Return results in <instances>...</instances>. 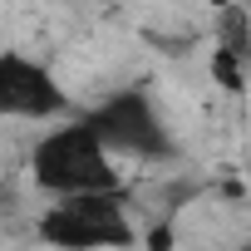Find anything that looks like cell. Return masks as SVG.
<instances>
[{"label": "cell", "mask_w": 251, "mask_h": 251, "mask_svg": "<svg viewBox=\"0 0 251 251\" xmlns=\"http://www.w3.org/2000/svg\"><path fill=\"white\" fill-rule=\"evenodd\" d=\"M35 231L54 251H128L138 241V226L128 217V192L59 197L40 212Z\"/></svg>", "instance_id": "2"}, {"label": "cell", "mask_w": 251, "mask_h": 251, "mask_svg": "<svg viewBox=\"0 0 251 251\" xmlns=\"http://www.w3.org/2000/svg\"><path fill=\"white\" fill-rule=\"evenodd\" d=\"M30 182L59 202V197H84V192H123V173L113 153L99 143V133L79 118H64L45 128L30 148Z\"/></svg>", "instance_id": "1"}, {"label": "cell", "mask_w": 251, "mask_h": 251, "mask_svg": "<svg viewBox=\"0 0 251 251\" xmlns=\"http://www.w3.org/2000/svg\"><path fill=\"white\" fill-rule=\"evenodd\" d=\"M84 123L99 133V143L113 153V163H163V158L177 153V138L168 128L163 108L153 103L148 89H133V84L103 94L84 113Z\"/></svg>", "instance_id": "3"}, {"label": "cell", "mask_w": 251, "mask_h": 251, "mask_svg": "<svg viewBox=\"0 0 251 251\" xmlns=\"http://www.w3.org/2000/svg\"><path fill=\"white\" fill-rule=\"evenodd\" d=\"M246 64H251V40H246Z\"/></svg>", "instance_id": "9"}, {"label": "cell", "mask_w": 251, "mask_h": 251, "mask_svg": "<svg viewBox=\"0 0 251 251\" xmlns=\"http://www.w3.org/2000/svg\"><path fill=\"white\" fill-rule=\"evenodd\" d=\"M74 108V94L59 84V74L25 54V50H0V118H25V123H64Z\"/></svg>", "instance_id": "4"}, {"label": "cell", "mask_w": 251, "mask_h": 251, "mask_svg": "<svg viewBox=\"0 0 251 251\" xmlns=\"http://www.w3.org/2000/svg\"><path fill=\"white\" fill-rule=\"evenodd\" d=\"M231 251H251V241H241V246H231Z\"/></svg>", "instance_id": "8"}, {"label": "cell", "mask_w": 251, "mask_h": 251, "mask_svg": "<svg viewBox=\"0 0 251 251\" xmlns=\"http://www.w3.org/2000/svg\"><path fill=\"white\" fill-rule=\"evenodd\" d=\"M207 69H212L217 89H226V94H246V59H236V54H226V50H217V45H212Z\"/></svg>", "instance_id": "6"}, {"label": "cell", "mask_w": 251, "mask_h": 251, "mask_svg": "<svg viewBox=\"0 0 251 251\" xmlns=\"http://www.w3.org/2000/svg\"><path fill=\"white\" fill-rule=\"evenodd\" d=\"M212 40H217V50H226V54L246 59V40H251V10H246V5H222V10L212 15Z\"/></svg>", "instance_id": "5"}, {"label": "cell", "mask_w": 251, "mask_h": 251, "mask_svg": "<svg viewBox=\"0 0 251 251\" xmlns=\"http://www.w3.org/2000/svg\"><path fill=\"white\" fill-rule=\"evenodd\" d=\"M143 246L148 251H173V222H153L143 231Z\"/></svg>", "instance_id": "7"}]
</instances>
